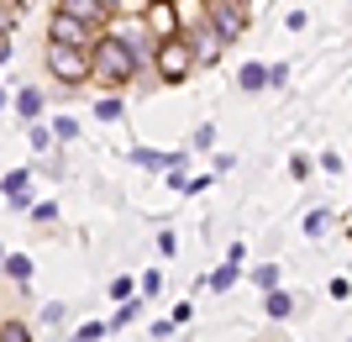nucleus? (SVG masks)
I'll return each mask as SVG.
<instances>
[{
    "instance_id": "ddd939ff",
    "label": "nucleus",
    "mask_w": 352,
    "mask_h": 342,
    "mask_svg": "<svg viewBox=\"0 0 352 342\" xmlns=\"http://www.w3.org/2000/svg\"><path fill=\"white\" fill-rule=\"evenodd\" d=\"M6 274H11V279H27V274H32V258H21V253L6 258Z\"/></svg>"
},
{
    "instance_id": "f257e3e1",
    "label": "nucleus",
    "mask_w": 352,
    "mask_h": 342,
    "mask_svg": "<svg viewBox=\"0 0 352 342\" xmlns=\"http://www.w3.org/2000/svg\"><path fill=\"white\" fill-rule=\"evenodd\" d=\"M95 63H100V74H105V79H126V74L137 69V47L126 43V37H111V43H100Z\"/></svg>"
},
{
    "instance_id": "9d476101",
    "label": "nucleus",
    "mask_w": 352,
    "mask_h": 342,
    "mask_svg": "<svg viewBox=\"0 0 352 342\" xmlns=\"http://www.w3.org/2000/svg\"><path fill=\"white\" fill-rule=\"evenodd\" d=\"M252 284H258V290H279V264H263V268H252Z\"/></svg>"
},
{
    "instance_id": "20e7f679",
    "label": "nucleus",
    "mask_w": 352,
    "mask_h": 342,
    "mask_svg": "<svg viewBox=\"0 0 352 342\" xmlns=\"http://www.w3.org/2000/svg\"><path fill=\"white\" fill-rule=\"evenodd\" d=\"M53 43H63V47H85V43H89V21H79V16L58 11V21H53Z\"/></svg>"
},
{
    "instance_id": "4468645a",
    "label": "nucleus",
    "mask_w": 352,
    "mask_h": 342,
    "mask_svg": "<svg viewBox=\"0 0 352 342\" xmlns=\"http://www.w3.org/2000/svg\"><path fill=\"white\" fill-rule=\"evenodd\" d=\"M21 190H27V174H21V169H16V174H6V195H11V200H21Z\"/></svg>"
},
{
    "instance_id": "a211bd4d",
    "label": "nucleus",
    "mask_w": 352,
    "mask_h": 342,
    "mask_svg": "<svg viewBox=\"0 0 352 342\" xmlns=\"http://www.w3.org/2000/svg\"><path fill=\"white\" fill-rule=\"evenodd\" d=\"M53 132H58V137H79V127H74L69 116H58V121H53Z\"/></svg>"
},
{
    "instance_id": "1a4fd4ad",
    "label": "nucleus",
    "mask_w": 352,
    "mask_h": 342,
    "mask_svg": "<svg viewBox=\"0 0 352 342\" xmlns=\"http://www.w3.org/2000/svg\"><path fill=\"white\" fill-rule=\"evenodd\" d=\"M16 111H21V116H37V111H43V95H37V89H21V95H16Z\"/></svg>"
},
{
    "instance_id": "6e6552de",
    "label": "nucleus",
    "mask_w": 352,
    "mask_h": 342,
    "mask_svg": "<svg viewBox=\"0 0 352 342\" xmlns=\"http://www.w3.org/2000/svg\"><path fill=\"white\" fill-rule=\"evenodd\" d=\"M63 11H69V16H79V21H95V16H100L105 6H100V0H63Z\"/></svg>"
},
{
    "instance_id": "39448f33",
    "label": "nucleus",
    "mask_w": 352,
    "mask_h": 342,
    "mask_svg": "<svg viewBox=\"0 0 352 342\" xmlns=\"http://www.w3.org/2000/svg\"><path fill=\"white\" fill-rule=\"evenodd\" d=\"M158 69L168 79H184V74H190V53H184V43H163L158 47Z\"/></svg>"
},
{
    "instance_id": "aec40b11",
    "label": "nucleus",
    "mask_w": 352,
    "mask_h": 342,
    "mask_svg": "<svg viewBox=\"0 0 352 342\" xmlns=\"http://www.w3.org/2000/svg\"><path fill=\"white\" fill-rule=\"evenodd\" d=\"M0 264H6V253H0Z\"/></svg>"
},
{
    "instance_id": "f03ea898",
    "label": "nucleus",
    "mask_w": 352,
    "mask_h": 342,
    "mask_svg": "<svg viewBox=\"0 0 352 342\" xmlns=\"http://www.w3.org/2000/svg\"><path fill=\"white\" fill-rule=\"evenodd\" d=\"M47 69H53L63 85H79V79L89 74V58H85V47H63V43H53V53H47Z\"/></svg>"
},
{
    "instance_id": "dca6fc26",
    "label": "nucleus",
    "mask_w": 352,
    "mask_h": 342,
    "mask_svg": "<svg viewBox=\"0 0 352 342\" xmlns=\"http://www.w3.org/2000/svg\"><path fill=\"white\" fill-rule=\"evenodd\" d=\"M95 116H100V121H116L121 116V100H100V105H95Z\"/></svg>"
},
{
    "instance_id": "7ed1b4c3",
    "label": "nucleus",
    "mask_w": 352,
    "mask_h": 342,
    "mask_svg": "<svg viewBox=\"0 0 352 342\" xmlns=\"http://www.w3.org/2000/svg\"><path fill=\"white\" fill-rule=\"evenodd\" d=\"M210 27H216L221 37H236V32L248 27V16H242V0H216V6H210Z\"/></svg>"
},
{
    "instance_id": "f8f14e48",
    "label": "nucleus",
    "mask_w": 352,
    "mask_h": 342,
    "mask_svg": "<svg viewBox=\"0 0 352 342\" xmlns=\"http://www.w3.org/2000/svg\"><path fill=\"white\" fill-rule=\"evenodd\" d=\"M0 342H32V332L21 327V321H6V327H0Z\"/></svg>"
},
{
    "instance_id": "0eeeda50",
    "label": "nucleus",
    "mask_w": 352,
    "mask_h": 342,
    "mask_svg": "<svg viewBox=\"0 0 352 342\" xmlns=\"http://www.w3.org/2000/svg\"><path fill=\"white\" fill-rule=\"evenodd\" d=\"M289 311H294V295H289V290H268V316H274V321H284Z\"/></svg>"
},
{
    "instance_id": "423d86ee",
    "label": "nucleus",
    "mask_w": 352,
    "mask_h": 342,
    "mask_svg": "<svg viewBox=\"0 0 352 342\" xmlns=\"http://www.w3.org/2000/svg\"><path fill=\"white\" fill-rule=\"evenodd\" d=\"M242 258H248V248L236 242L232 253H226V264H221L216 274H210V290H216V295H221V290H232V279H236V264H242Z\"/></svg>"
},
{
    "instance_id": "9b49d317",
    "label": "nucleus",
    "mask_w": 352,
    "mask_h": 342,
    "mask_svg": "<svg viewBox=\"0 0 352 342\" xmlns=\"http://www.w3.org/2000/svg\"><path fill=\"white\" fill-rule=\"evenodd\" d=\"M268 85V69L263 63H248V69H242V89H263Z\"/></svg>"
},
{
    "instance_id": "6ab92c4d",
    "label": "nucleus",
    "mask_w": 352,
    "mask_h": 342,
    "mask_svg": "<svg viewBox=\"0 0 352 342\" xmlns=\"http://www.w3.org/2000/svg\"><path fill=\"white\" fill-rule=\"evenodd\" d=\"M100 6H105V11H116V6H121V0H100Z\"/></svg>"
},
{
    "instance_id": "f3484780",
    "label": "nucleus",
    "mask_w": 352,
    "mask_h": 342,
    "mask_svg": "<svg viewBox=\"0 0 352 342\" xmlns=\"http://www.w3.org/2000/svg\"><path fill=\"white\" fill-rule=\"evenodd\" d=\"M216 43H221V32H206V37H200V47H195V53H206V58H216Z\"/></svg>"
},
{
    "instance_id": "2eb2a0df",
    "label": "nucleus",
    "mask_w": 352,
    "mask_h": 342,
    "mask_svg": "<svg viewBox=\"0 0 352 342\" xmlns=\"http://www.w3.org/2000/svg\"><path fill=\"white\" fill-rule=\"evenodd\" d=\"M321 232H326V211H310L305 216V237H321Z\"/></svg>"
}]
</instances>
